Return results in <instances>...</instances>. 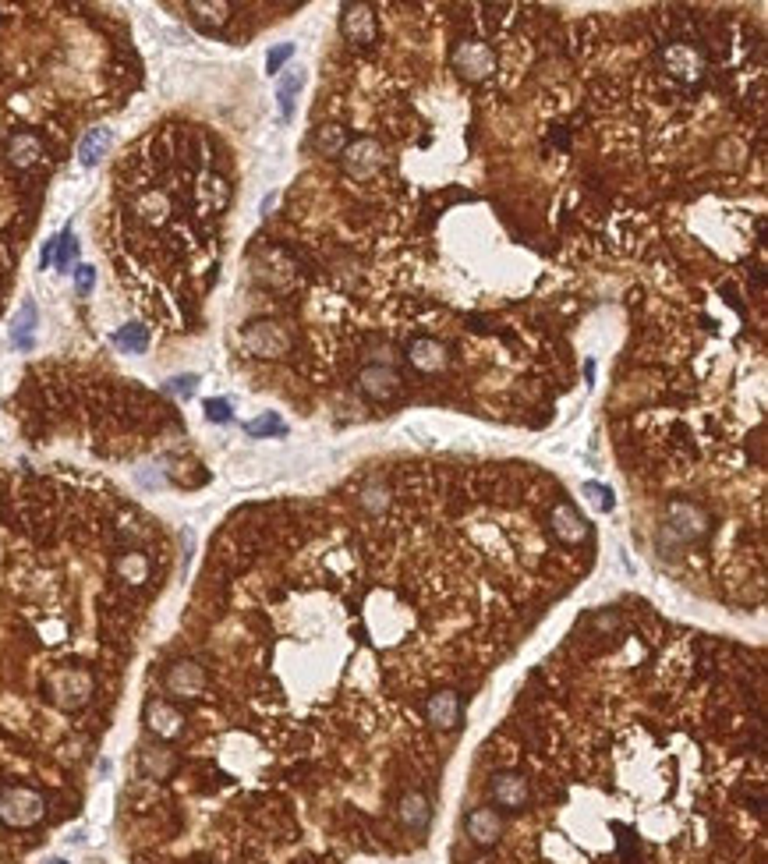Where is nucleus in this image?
<instances>
[{"instance_id": "nucleus-1", "label": "nucleus", "mask_w": 768, "mask_h": 864, "mask_svg": "<svg viewBox=\"0 0 768 864\" xmlns=\"http://www.w3.org/2000/svg\"><path fill=\"white\" fill-rule=\"evenodd\" d=\"M92 691H96V680L85 666H60L46 677V694L60 712L85 709L92 702Z\"/></svg>"}, {"instance_id": "nucleus-2", "label": "nucleus", "mask_w": 768, "mask_h": 864, "mask_svg": "<svg viewBox=\"0 0 768 864\" xmlns=\"http://www.w3.org/2000/svg\"><path fill=\"white\" fill-rule=\"evenodd\" d=\"M46 815V797L32 787H0V822L11 829H28Z\"/></svg>"}, {"instance_id": "nucleus-3", "label": "nucleus", "mask_w": 768, "mask_h": 864, "mask_svg": "<svg viewBox=\"0 0 768 864\" xmlns=\"http://www.w3.org/2000/svg\"><path fill=\"white\" fill-rule=\"evenodd\" d=\"M290 344H294L290 329L276 319H252L241 329V347L256 358H283L290 351Z\"/></svg>"}, {"instance_id": "nucleus-4", "label": "nucleus", "mask_w": 768, "mask_h": 864, "mask_svg": "<svg viewBox=\"0 0 768 864\" xmlns=\"http://www.w3.org/2000/svg\"><path fill=\"white\" fill-rule=\"evenodd\" d=\"M666 528L684 543H701L712 532V514L694 500H669L666 503Z\"/></svg>"}, {"instance_id": "nucleus-5", "label": "nucleus", "mask_w": 768, "mask_h": 864, "mask_svg": "<svg viewBox=\"0 0 768 864\" xmlns=\"http://www.w3.org/2000/svg\"><path fill=\"white\" fill-rule=\"evenodd\" d=\"M340 160H344L347 178H354V181H368V178H376V174L383 170L386 153H383V146H379L376 139H354V142H347V149L340 153Z\"/></svg>"}, {"instance_id": "nucleus-6", "label": "nucleus", "mask_w": 768, "mask_h": 864, "mask_svg": "<svg viewBox=\"0 0 768 864\" xmlns=\"http://www.w3.org/2000/svg\"><path fill=\"white\" fill-rule=\"evenodd\" d=\"M454 71L468 82H486L493 71H496V53L489 43H479V39H468L454 50Z\"/></svg>"}, {"instance_id": "nucleus-7", "label": "nucleus", "mask_w": 768, "mask_h": 864, "mask_svg": "<svg viewBox=\"0 0 768 864\" xmlns=\"http://www.w3.org/2000/svg\"><path fill=\"white\" fill-rule=\"evenodd\" d=\"M400 372L393 369V365H383V361H372V365H365L361 372H358V390L368 397V400H376V404H386V400H393L397 393H400Z\"/></svg>"}, {"instance_id": "nucleus-8", "label": "nucleus", "mask_w": 768, "mask_h": 864, "mask_svg": "<svg viewBox=\"0 0 768 864\" xmlns=\"http://www.w3.org/2000/svg\"><path fill=\"white\" fill-rule=\"evenodd\" d=\"M340 32L347 43L354 46H372L376 36H379V21H376V11L368 4H344L340 7Z\"/></svg>"}, {"instance_id": "nucleus-9", "label": "nucleus", "mask_w": 768, "mask_h": 864, "mask_svg": "<svg viewBox=\"0 0 768 864\" xmlns=\"http://www.w3.org/2000/svg\"><path fill=\"white\" fill-rule=\"evenodd\" d=\"M206 680H210L206 670L199 662H192V659H181V662L167 666V673H163V687L174 698H199L206 691Z\"/></svg>"}, {"instance_id": "nucleus-10", "label": "nucleus", "mask_w": 768, "mask_h": 864, "mask_svg": "<svg viewBox=\"0 0 768 864\" xmlns=\"http://www.w3.org/2000/svg\"><path fill=\"white\" fill-rule=\"evenodd\" d=\"M146 730H149L153 737H160V741H174V737H181V730H185V716H181V709H174V702H167V698H153V702L146 705Z\"/></svg>"}, {"instance_id": "nucleus-11", "label": "nucleus", "mask_w": 768, "mask_h": 864, "mask_svg": "<svg viewBox=\"0 0 768 864\" xmlns=\"http://www.w3.org/2000/svg\"><path fill=\"white\" fill-rule=\"evenodd\" d=\"M404 354H408V361H411L418 372H439V369L450 365V351H447V344L436 340V337H415V340L408 344Z\"/></svg>"}, {"instance_id": "nucleus-12", "label": "nucleus", "mask_w": 768, "mask_h": 864, "mask_svg": "<svg viewBox=\"0 0 768 864\" xmlns=\"http://www.w3.org/2000/svg\"><path fill=\"white\" fill-rule=\"evenodd\" d=\"M549 525H552V535H556L559 543H566V546H577V543L588 539V521H584L581 511H577L574 503H566V500L552 507Z\"/></svg>"}, {"instance_id": "nucleus-13", "label": "nucleus", "mask_w": 768, "mask_h": 864, "mask_svg": "<svg viewBox=\"0 0 768 864\" xmlns=\"http://www.w3.org/2000/svg\"><path fill=\"white\" fill-rule=\"evenodd\" d=\"M489 790H493V801L500 808H507V812H520L527 805V797H531L527 780L520 773H500V776H493V787Z\"/></svg>"}, {"instance_id": "nucleus-14", "label": "nucleus", "mask_w": 768, "mask_h": 864, "mask_svg": "<svg viewBox=\"0 0 768 864\" xmlns=\"http://www.w3.org/2000/svg\"><path fill=\"white\" fill-rule=\"evenodd\" d=\"M425 719L439 730H454L461 723V694L457 691H436L425 702Z\"/></svg>"}, {"instance_id": "nucleus-15", "label": "nucleus", "mask_w": 768, "mask_h": 864, "mask_svg": "<svg viewBox=\"0 0 768 864\" xmlns=\"http://www.w3.org/2000/svg\"><path fill=\"white\" fill-rule=\"evenodd\" d=\"M464 826H468L471 844H479V847H493L500 840V833H503V819H500L496 808H475Z\"/></svg>"}, {"instance_id": "nucleus-16", "label": "nucleus", "mask_w": 768, "mask_h": 864, "mask_svg": "<svg viewBox=\"0 0 768 864\" xmlns=\"http://www.w3.org/2000/svg\"><path fill=\"white\" fill-rule=\"evenodd\" d=\"M397 815H400L404 829H411V833H425V829H429V822H432V805H429V797H425V794L411 790V794H404V797H400Z\"/></svg>"}, {"instance_id": "nucleus-17", "label": "nucleus", "mask_w": 768, "mask_h": 864, "mask_svg": "<svg viewBox=\"0 0 768 864\" xmlns=\"http://www.w3.org/2000/svg\"><path fill=\"white\" fill-rule=\"evenodd\" d=\"M39 156H43V142H39V135H32V131H18V135L7 139V163H11V167L28 170L32 163H39Z\"/></svg>"}, {"instance_id": "nucleus-18", "label": "nucleus", "mask_w": 768, "mask_h": 864, "mask_svg": "<svg viewBox=\"0 0 768 864\" xmlns=\"http://www.w3.org/2000/svg\"><path fill=\"white\" fill-rule=\"evenodd\" d=\"M131 213H135L142 224H153V227H156V224H163V220L170 217V195L160 192V188H149V192L135 195Z\"/></svg>"}, {"instance_id": "nucleus-19", "label": "nucleus", "mask_w": 768, "mask_h": 864, "mask_svg": "<svg viewBox=\"0 0 768 864\" xmlns=\"http://www.w3.org/2000/svg\"><path fill=\"white\" fill-rule=\"evenodd\" d=\"M174 765H178V755L170 748H142V755H139V769L149 780H167L174 773Z\"/></svg>"}, {"instance_id": "nucleus-20", "label": "nucleus", "mask_w": 768, "mask_h": 864, "mask_svg": "<svg viewBox=\"0 0 768 864\" xmlns=\"http://www.w3.org/2000/svg\"><path fill=\"white\" fill-rule=\"evenodd\" d=\"M301 85H305V71L301 67H290L287 75H280V82H276V103H280V117L283 121L294 117V99H297Z\"/></svg>"}, {"instance_id": "nucleus-21", "label": "nucleus", "mask_w": 768, "mask_h": 864, "mask_svg": "<svg viewBox=\"0 0 768 864\" xmlns=\"http://www.w3.org/2000/svg\"><path fill=\"white\" fill-rule=\"evenodd\" d=\"M110 146H114L110 128H92V131L82 139V146H78V160H82V167H96V163L107 156Z\"/></svg>"}, {"instance_id": "nucleus-22", "label": "nucleus", "mask_w": 768, "mask_h": 864, "mask_svg": "<svg viewBox=\"0 0 768 864\" xmlns=\"http://www.w3.org/2000/svg\"><path fill=\"white\" fill-rule=\"evenodd\" d=\"M188 11H192V18H195L202 28H220V25H227V18H231V4H224V0H192Z\"/></svg>"}, {"instance_id": "nucleus-23", "label": "nucleus", "mask_w": 768, "mask_h": 864, "mask_svg": "<svg viewBox=\"0 0 768 864\" xmlns=\"http://www.w3.org/2000/svg\"><path fill=\"white\" fill-rule=\"evenodd\" d=\"M114 571H117L121 581H128V584H146L153 567H149V557H146V553L131 550V553H121V557H117Z\"/></svg>"}, {"instance_id": "nucleus-24", "label": "nucleus", "mask_w": 768, "mask_h": 864, "mask_svg": "<svg viewBox=\"0 0 768 864\" xmlns=\"http://www.w3.org/2000/svg\"><path fill=\"white\" fill-rule=\"evenodd\" d=\"M36 319H39L36 305H32V301H25V305L18 308V315H14V322H11V344H14V347H21V351H28V347H32Z\"/></svg>"}, {"instance_id": "nucleus-25", "label": "nucleus", "mask_w": 768, "mask_h": 864, "mask_svg": "<svg viewBox=\"0 0 768 864\" xmlns=\"http://www.w3.org/2000/svg\"><path fill=\"white\" fill-rule=\"evenodd\" d=\"M312 146L322 153V156H340L344 149H347V139H344V128H336V124H319L315 128V139H312Z\"/></svg>"}, {"instance_id": "nucleus-26", "label": "nucleus", "mask_w": 768, "mask_h": 864, "mask_svg": "<svg viewBox=\"0 0 768 864\" xmlns=\"http://www.w3.org/2000/svg\"><path fill=\"white\" fill-rule=\"evenodd\" d=\"M114 344H117L121 351H128V354H142V351L149 347V329H146L142 322H128V326H121V329L114 333Z\"/></svg>"}, {"instance_id": "nucleus-27", "label": "nucleus", "mask_w": 768, "mask_h": 864, "mask_svg": "<svg viewBox=\"0 0 768 864\" xmlns=\"http://www.w3.org/2000/svg\"><path fill=\"white\" fill-rule=\"evenodd\" d=\"M245 432L256 436V440H262V436H287V422L276 411H262L258 418L245 422Z\"/></svg>"}, {"instance_id": "nucleus-28", "label": "nucleus", "mask_w": 768, "mask_h": 864, "mask_svg": "<svg viewBox=\"0 0 768 864\" xmlns=\"http://www.w3.org/2000/svg\"><path fill=\"white\" fill-rule=\"evenodd\" d=\"M75 256H78V242H75V234H71V227H67L64 234L53 238V263H57V270H60V273H71Z\"/></svg>"}, {"instance_id": "nucleus-29", "label": "nucleus", "mask_w": 768, "mask_h": 864, "mask_svg": "<svg viewBox=\"0 0 768 864\" xmlns=\"http://www.w3.org/2000/svg\"><path fill=\"white\" fill-rule=\"evenodd\" d=\"M581 493H584V496H588V503H591L595 511H602V514H609V511L616 507V496H613V489H609V486L584 482V486H581Z\"/></svg>"}, {"instance_id": "nucleus-30", "label": "nucleus", "mask_w": 768, "mask_h": 864, "mask_svg": "<svg viewBox=\"0 0 768 864\" xmlns=\"http://www.w3.org/2000/svg\"><path fill=\"white\" fill-rule=\"evenodd\" d=\"M386 503H390V486L386 482H368L365 493H361V507L372 511V514H379Z\"/></svg>"}, {"instance_id": "nucleus-31", "label": "nucleus", "mask_w": 768, "mask_h": 864, "mask_svg": "<svg viewBox=\"0 0 768 864\" xmlns=\"http://www.w3.org/2000/svg\"><path fill=\"white\" fill-rule=\"evenodd\" d=\"M195 386H199V376H195V372H185V376H174V379L163 383V390L174 393V397H192Z\"/></svg>"}, {"instance_id": "nucleus-32", "label": "nucleus", "mask_w": 768, "mask_h": 864, "mask_svg": "<svg viewBox=\"0 0 768 864\" xmlns=\"http://www.w3.org/2000/svg\"><path fill=\"white\" fill-rule=\"evenodd\" d=\"M206 418L217 422V425H227V422L234 418L231 400H224V397H210V400H206Z\"/></svg>"}, {"instance_id": "nucleus-33", "label": "nucleus", "mask_w": 768, "mask_h": 864, "mask_svg": "<svg viewBox=\"0 0 768 864\" xmlns=\"http://www.w3.org/2000/svg\"><path fill=\"white\" fill-rule=\"evenodd\" d=\"M290 57H294V43H280V46H273V50H269V57H265V71H269V75H276V71H280V64H283V60H290Z\"/></svg>"}, {"instance_id": "nucleus-34", "label": "nucleus", "mask_w": 768, "mask_h": 864, "mask_svg": "<svg viewBox=\"0 0 768 864\" xmlns=\"http://www.w3.org/2000/svg\"><path fill=\"white\" fill-rule=\"evenodd\" d=\"M71 273H75V288H78V294H89V290H92V284H96V270H92V266L82 263V266H75Z\"/></svg>"}, {"instance_id": "nucleus-35", "label": "nucleus", "mask_w": 768, "mask_h": 864, "mask_svg": "<svg viewBox=\"0 0 768 864\" xmlns=\"http://www.w3.org/2000/svg\"><path fill=\"white\" fill-rule=\"evenodd\" d=\"M46 864H67V861H46Z\"/></svg>"}]
</instances>
